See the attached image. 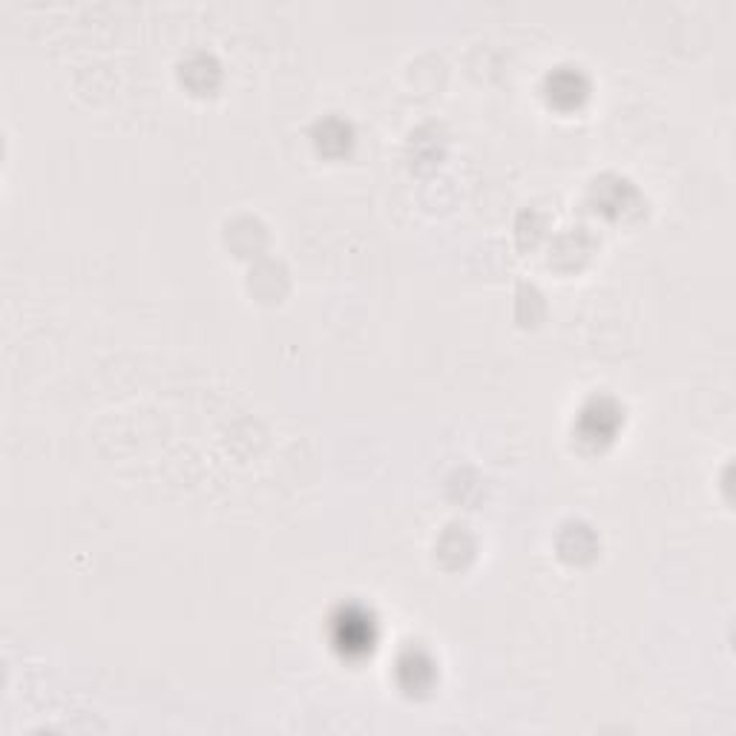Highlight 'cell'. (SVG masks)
<instances>
[{"label": "cell", "instance_id": "1", "mask_svg": "<svg viewBox=\"0 0 736 736\" xmlns=\"http://www.w3.org/2000/svg\"><path fill=\"white\" fill-rule=\"evenodd\" d=\"M337 644L343 647L345 653H354V650H368L374 642V630H371V621L363 613H343L337 619Z\"/></svg>", "mask_w": 736, "mask_h": 736}]
</instances>
